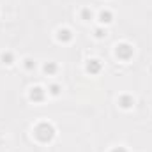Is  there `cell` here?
<instances>
[{
  "label": "cell",
  "mask_w": 152,
  "mask_h": 152,
  "mask_svg": "<svg viewBox=\"0 0 152 152\" xmlns=\"http://www.w3.org/2000/svg\"><path fill=\"white\" fill-rule=\"evenodd\" d=\"M36 138H37L39 142H50V140H53V136H55V129H53V126L51 124H48V122H41L37 127H36Z\"/></svg>",
  "instance_id": "1"
},
{
  "label": "cell",
  "mask_w": 152,
  "mask_h": 152,
  "mask_svg": "<svg viewBox=\"0 0 152 152\" xmlns=\"http://www.w3.org/2000/svg\"><path fill=\"white\" fill-rule=\"evenodd\" d=\"M115 53H117V57H118L120 60H129V58L133 57V48L124 42V44H118V46H117Z\"/></svg>",
  "instance_id": "2"
},
{
  "label": "cell",
  "mask_w": 152,
  "mask_h": 152,
  "mask_svg": "<svg viewBox=\"0 0 152 152\" xmlns=\"http://www.w3.org/2000/svg\"><path fill=\"white\" fill-rule=\"evenodd\" d=\"M30 99H32V101H36V103H41V101L44 99V90H42L41 87L32 88V90H30Z\"/></svg>",
  "instance_id": "3"
},
{
  "label": "cell",
  "mask_w": 152,
  "mask_h": 152,
  "mask_svg": "<svg viewBox=\"0 0 152 152\" xmlns=\"http://www.w3.org/2000/svg\"><path fill=\"white\" fill-rule=\"evenodd\" d=\"M87 71L90 73V75H97L99 71H101V62L99 60H88V64H87Z\"/></svg>",
  "instance_id": "4"
},
{
  "label": "cell",
  "mask_w": 152,
  "mask_h": 152,
  "mask_svg": "<svg viewBox=\"0 0 152 152\" xmlns=\"http://www.w3.org/2000/svg\"><path fill=\"white\" fill-rule=\"evenodd\" d=\"M57 37H58V41L67 42V41H71L73 34H71V30H67V28H60V30H58V34H57Z\"/></svg>",
  "instance_id": "5"
},
{
  "label": "cell",
  "mask_w": 152,
  "mask_h": 152,
  "mask_svg": "<svg viewBox=\"0 0 152 152\" xmlns=\"http://www.w3.org/2000/svg\"><path fill=\"white\" fill-rule=\"evenodd\" d=\"M133 103H134V101H133V97H131V96H122V97L118 99V104H120L122 108H131V106H133Z\"/></svg>",
  "instance_id": "6"
},
{
  "label": "cell",
  "mask_w": 152,
  "mask_h": 152,
  "mask_svg": "<svg viewBox=\"0 0 152 152\" xmlns=\"http://www.w3.org/2000/svg\"><path fill=\"white\" fill-rule=\"evenodd\" d=\"M112 18H113V14H112L110 11H103V12L99 14V21H101V23H110Z\"/></svg>",
  "instance_id": "7"
},
{
  "label": "cell",
  "mask_w": 152,
  "mask_h": 152,
  "mask_svg": "<svg viewBox=\"0 0 152 152\" xmlns=\"http://www.w3.org/2000/svg\"><path fill=\"white\" fill-rule=\"evenodd\" d=\"M44 71H46V73H48V75H53V73H55V71H57V66H55V64H53V62H48V64H46V66H44Z\"/></svg>",
  "instance_id": "8"
},
{
  "label": "cell",
  "mask_w": 152,
  "mask_h": 152,
  "mask_svg": "<svg viewBox=\"0 0 152 152\" xmlns=\"http://www.w3.org/2000/svg\"><path fill=\"white\" fill-rule=\"evenodd\" d=\"M81 18H83L85 21H88V20L92 18V12H90L88 9H83V11H81Z\"/></svg>",
  "instance_id": "9"
},
{
  "label": "cell",
  "mask_w": 152,
  "mask_h": 152,
  "mask_svg": "<svg viewBox=\"0 0 152 152\" xmlns=\"http://www.w3.org/2000/svg\"><path fill=\"white\" fill-rule=\"evenodd\" d=\"M2 60H4L5 64H12V53H4V55H2Z\"/></svg>",
  "instance_id": "10"
},
{
  "label": "cell",
  "mask_w": 152,
  "mask_h": 152,
  "mask_svg": "<svg viewBox=\"0 0 152 152\" xmlns=\"http://www.w3.org/2000/svg\"><path fill=\"white\" fill-rule=\"evenodd\" d=\"M25 67H27V69H34V67H36V64H34V60H30V58H27V60H25Z\"/></svg>",
  "instance_id": "11"
},
{
  "label": "cell",
  "mask_w": 152,
  "mask_h": 152,
  "mask_svg": "<svg viewBox=\"0 0 152 152\" xmlns=\"http://www.w3.org/2000/svg\"><path fill=\"white\" fill-rule=\"evenodd\" d=\"M50 92H51L53 96H57V94L60 92V87H58V85H51V87H50Z\"/></svg>",
  "instance_id": "12"
},
{
  "label": "cell",
  "mask_w": 152,
  "mask_h": 152,
  "mask_svg": "<svg viewBox=\"0 0 152 152\" xmlns=\"http://www.w3.org/2000/svg\"><path fill=\"white\" fill-rule=\"evenodd\" d=\"M96 36L101 39V37H104V36H106V32H104V30H101V28H97V30H96Z\"/></svg>",
  "instance_id": "13"
},
{
  "label": "cell",
  "mask_w": 152,
  "mask_h": 152,
  "mask_svg": "<svg viewBox=\"0 0 152 152\" xmlns=\"http://www.w3.org/2000/svg\"><path fill=\"white\" fill-rule=\"evenodd\" d=\"M112 152H127V151H126L124 147H115V149H113Z\"/></svg>",
  "instance_id": "14"
}]
</instances>
